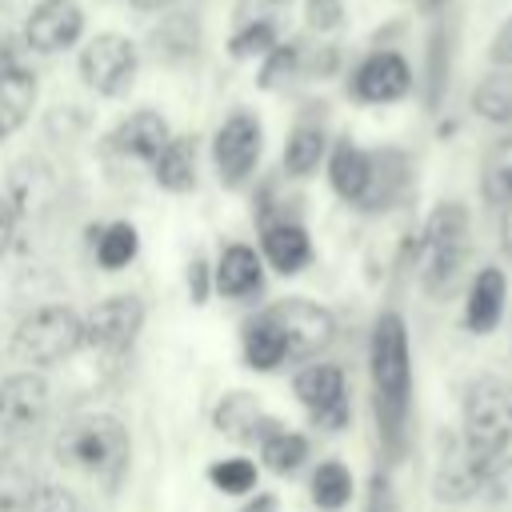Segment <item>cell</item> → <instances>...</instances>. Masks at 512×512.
<instances>
[{"label": "cell", "mask_w": 512, "mask_h": 512, "mask_svg": "<svg viewBox=\"0 0 512 512\" xmlns=\"http://www.w3.org/2000/svg\"><path fill=\"white\" fill-rule=\"evenodd\" d=\"M244 512H276V500H272V496H256Z\"/></svg>", "instance_id": "74e56055"}, {"label": "cell", "mask_w": 512, "mask_h": 512, "mask_svg": "<svg viewBox=\"0 0 512 512\" xmlns=\"http://www.w3.org/2000/svg\"><path fill=\"white\" fill-rule=\"evenodd\" d=\"M80 76L92 92L100 96H120L128 92L132 76H136V44L128 36L116 32H100L96 40H88V48L80 52Z\"/></svg>", "instance_id": "52a82bcc"}, {"label": "cell", "mask_w": 512, "mask_h": 512, "mask_svg": "<svg viewBox=\"0 0 512 512\" xmlns=\"http://www.w3.org/2000/svg\"><path fill=\"white\" fill-rule=\"evenodd\" d=\"M264 256H268V264L276 268V272H284V276H292V272H300L308 260H312V240H308V232L300 228V224H292V220H272V224H264Z\"/></svg>", "instance_id": "ac0fdd59"}, {"label": "cell", "mask_w": 512, "mask_h": 512, "mask_svg": "<svg viewBox=\"0 0 512 512\" xmlns=\"http://www.w3.org/2000/svg\"><path fill=\"white\" fill-rule=\"evenodd\" d=\"M80 28H84V12H80L76 0H40L28 12L24 40L36 52H60V48L76 44Z\"/></svg>", "instance_id": "8fae6325"}, {"label": "cell", "mask_w": 512, "mask_h": 512, "mask_svg": "<svg viewBox=\"0 0 512 512\" xmlns=\"http://www.w3.org/2000/svg\"><path fill=\"white\" fill-rule=\"evenodd\" d=\"M136 8H164V4H172V0H132Z\"/></svg>", "instance_id": "ab89813d"}, {"label": "cell", "mask_w": 512, "mask_h": 512, "mask_svg": "<svg viewBox=\"0 0 512 512\" xmlns=\"http://www.w3.org/2000/svg\"><path fill=\"white\" fill-rule=\"evenodd\" d=\"M208 476H212V484H216L220 492H228V496H240V492H252V488H256V464L244 460V456H228V460L212 464Z\"/></svg>", "instance_id": "f546056e"}, {"label": "cell", "mask_w": 512, "mask_h": 512, "mask_svg": "<svg viewBox=\"0 0 512 512\" xmlns=\"http://www.w3.org/2000/svg\"><path fill=\"white\" fill-rule=\"evenodd\" d=\"M268 56H272L268 68L260 72V84H264V88H272L280 72H292V64H296V48H272Z\"/></svg>", "instance_id": "836d02e7"}, {"label": "cell", "mask_w": 512, "mask_h": 512, "mask_svg": "<svg viewBox=\"0 0 512 512\" xmlns=\"http://www.w3.org/2000/svg\"><path fill=\"white\" fill-rule=\"evenodd\" d=\"M16 512H80L76 496L60 484H36V492L16 508Z\"/></svg>", "instance_id": "1f68e13d"}, {"label": "cell", "mask_w": 512, "mask_h": 512, "mask_svg": "<svg viewBox=\"0 0 512 512\" xmlns=\"http://www.w3.org/2000/svg\"><path fill=\"white\" fill-rule=\"evenodd\" d=\"M36 492V468L20 452H0V512H16Z\"/></svg>", "instance_id": "7402d4cb"}, {"label": "cell", "mask_w": 512, "mask_h": 512, "mask_svg": "<svg viewBox=\"0 0 512 512\" xmlns=\"http://www.w3.org/2000/svg\"><path fill=\"white\" fill-rule=\"evenodd\" d=\"M260 456L272 472H296L308 456V440L300 432H288V428H276L268 440H260Z\"/></svg>", "instance_id": "f1b7e54d"}, {"label": "cell", "mask_w": 512, "mask_h": 512, "mask_svg": "<svg viewBox=\"0 0 512 512\" xmlns=\"http://www.w3.org/2000/svg\"><path fill=\"white\" fill-rule=\"evenodd\" d=\"M244 364L256 368V372H272V368L284 364V344H280V336L272 332V324L264 316H256L244 328Z\"/></svg>", "instance_id": "603a6c76"}, {"label": "cell", "mask_w": 512, "mask_h": 512, "mask_svg": "<svg viewBox=\"0 0 512 512\" xmlns=\"http://www.w3.org/2000/svg\"><path fill=\"white\" fill-rule=\"evenodd\" d=\"M304 16H308V24H312V28L328 32V28H336V24H340L344 8H340V0H308V4H304Z\"/></svg>", "instance_id": "d6a6232c"}, {"label": "cell", "mask_w": 512, "mask_h": 512, "mask_svg": "<svg viewBox=\"0 0 512 512\" xmlns=\"http://www.w3.org/2000/svg\"><path fill=\"white\" fill-rule=\"evenodd\" d=\"M320 156H324V132H320L316 124H300V128L288 136V144H284V168H288V176H308V172H316Z\"/></svg>", "instance_id": "484cf974"}, {"label": "cell", "mask_w": 512, "mask_h": 512, "mask_svg": "<svg viewBox=\"0 0 512 512\" xmlns=\"http://www.w3.org/2000/svg\"><path fill=\"white\" fill-rule=\"evenodd\" d=\"M328 180H332V188L344 200H356L360 204L364 192H368V180H372V156L360 152L352 140H340L332 148V156H328Z\"/></svg>", "instance_id": "d6986e66"}, {"label": "cell", "mask_w": 512, "mask_h": 512, "mask_svg": "<svg viewBox=\"0 0 512 512\" xmlns=\"http://www.w3.org/2000/svg\"><path fill=\"white\" fill-rule=\"evenodd\" d=\"M260 316H264V320L272 324V332L280 336L284 360H308V356L324 352V348L332 344V332H336L332 312L320 308V304H312V300H300V296L276 300V304L264 308Z\"/></svg>", "instance_id": "8992f818"}, {"label": "cell", "mask_w": 512, "mask_h": 512, "mask_svg": "<svg viewBox=\"0 0 512 512\" xmlns=\"http://www.w3.org/2000/svg\"><path fill=\"white\" fill-rule=\"evenodd\" d=\"M464 248H468V212L460 204H440L428 216L424 228V248H420V276L424 288L444 296L464 264Z\"/></svg>", "instance_id": "5b68a950"}, {"label": "cell", "mask_w": 512, "mask_h": 512, "mask_svg": "<svg viewBox=\"0 0 512 512\" xmlns=\"http://www.w3.org/2000/svg\"><path fill=\"white\" fill-rule=\"evenodd\" d=\"M84 344V316L68 304H44L28 312L12 332V356L24 364H60Z\"/></svg>", "instance_id": "277c9868"}, {"label": "cell", "mask_w": 512, "mask_h": 512, "mask_svg": "<svg viewBox=\"0 0 512 512\" xmlns=\"http://www.w3.org/2000/svg\"><path fill=\"white\" fill-rule=\"evenodd\" d=\"M260 144H264L260 120L248 116V112H232V116L220 124L216 140H212V160H216L220 180L232 184V188L244 184L248 172H252L256 160H260Z\"/></svg>", "instance_id": "9c48e42d"}, {"label": "cell", "mask_w": 512, "mask_h": 512, "mask_svg": "<svg viewBox=\"0 0 512 512\" xmlns=\"http://www.w3.org/2000/svg\"><path fill=\"white\" fill-rule=\"evenodd\" d=\"M36 104V76L24 68H0V140H8Z\"/></svg>", "instance_id": "ffe728a7"}, {"label": "cell", "mask_w": 512, "mask_h": 512, "mask_svg": "<svg viewBox=\"0 0 512 512\" xmlns=\"http://www.w3.org/2000/svg\"><path fill=\"white\" fill-rule=\"evenodd\" d=\"M508 440H512V384L484 376L464 396V432L456 444L484 476H492Z\"/></svg>", "instance_id": "3957f363"}, {"label": "cell", "mask_w": 512, "mask_h": 512, "mask_svg": "<svg viewBox=\"0 0 512 512\" xmlns=\"http://www.w3.org/2000/svg\"><path fill=\"white\" fill-rule=\"evenodd\" d=\"M152 172H156V184H164L168 192H188L196 184V140L172 136L164 152L152 160Z\"/></svg>", "instance_id": "44dd1931"}, {"label": "cell", "mask_w": 512, "mask_h": 512, "mask_svg": "<svg viewBox=\"0 0 512 512\" xmlns=\"http://www.w3.org/2000/svg\"><path fill=\"white\" fill-rule=\"evenodd\" d=\"M272 48H276V28H272V20H252V24H244V28L232 36V44H228V52H232L236 60L268 56Z\"/></svg>", "instance_id": "4dcf8cb0"}, {"label": "cell", "mask_w": 512, "mask_h": 512, "mask_svg": "<svg viewBox=\"0 0 512 512\" xmlns=\"http://www.w3.org/2000/svg\"><path fill=\"white\" fill-rule=\"evenodd\" d=\"M144 328L140 296H108L84 316V340L100 352H124Z\"/></svg>", "instance_id": "30bf717a"}, {"label": "cell", "mask_w": 512, "mask_h": 512, "mask_svg": "<svg viewBox=\"0 0 512 512\" xmlns=\"http://www.w3.org/2000/svg\"><path fill=\"white\" fill-rule=\"evenodd\" d=\"M504 208H508V212H504V248L512 252V200H508Z\"/></svg>", "instance_id": "f35d334b"}, {"label": "cell", "mask_w": 512, "mask_h": 512, "mask_svg": "<svg viewBox=\"0 0 512 512\" xmlns=\"http://www.w3.org/2000/svg\"><path fill=\"white\" fill-rule=\"evenodd\" d=\"M480 188H484V200L488 204H508L512 200V136L500 140L488 152L484 172H480Z\"/></svg>", "instance_id": "4316f807"}, {"label": "cell", "mask_w": 512, "mask_h": 512, "mask_svg": "<svg viewBox=\"0 0 512 512\" xmlns=\"http://www.w3.org/2000/svg\"><path fill=\"white\" fill-rule=\"evenodd\" d=\"M56 460L68 472L116 480L128 464V428L112 412H84L60 428Z\"/></svg>", "instance_id": "7a4b0ae2"}, {"label": "cell", "mask_w": 512, "mask_h": 512, "mask_svg": "<svg viewBox=\"0 0 512 512\" xmlns=\"http://www.w3.org/2000/svg\"><path fill=\"white\" fill-rule=\"evenodd\" d=\"M136 248H140L136 228H132V224H124V220H116V224H108V228L100 232L96 260H100L108 272H116V268H128V264L136 260Z\"/></svg>", "instance_id": "83f0119b"}, {"label": "cell", "mask_w": 512, "mask_h": 512, "mask_svg": "<svg viewBox=\"0 0 512 512\" xmlns=\"http://www.w3.org/2000/svg\"><path fill=\"white\" fill-rule=\"evenodd\" d=\"M168 140H172V136H168V124H164V116L152 112V108L132 112V116L112 132V148L124 152V156H136V160H144V164H152V160L164 152Z\"/></svg>", "instance_id": "9a60e30c"}, {"label": "cell", "mask_w": 512, "mask_h": 512, "mask_svg": "<svg viewBox=\"0 0 512 512\" xmlns=\"http://www.w3.org/2000/svg\"><path fill=\"white\" fill-rule=\"evenodd\" d=\"M48 412V384L36 372H16L0 380V432H24Z\"/></svg>", "instance_id": "7c38bea8"}, {"label": "cell", "mask_w": 512, "mask_h": 512, "mask_svg": "<svg viewBox=\"0 0 512 512\" xmlns=\"http://www.w3.org/2000/svg\"><path fill=\"white\" fill-rule=\"evenodd\" d=\"M408 84H412V72L404 64V56L372 52L352 76V96L364 100V104H392L408 92Z\"/></svg>", "instance_id": "4fadbf2b"}, {"label": "cell", "mask_w": 512, "mask_h": 512, "mask_svg": "<svg viewBox=\"0 0 512 512\" xmlns=\"http://www.w3.org/2000/svg\"><path fill=\"white\" fill-rule=\"evenodd\" d=\"M492 60H496L500 68H512V16L504 20V28H500L496 40H492Z\"/></svg>", "instance_id": "e575fe53"}, {"label": "cell", "mask_w": 512, "mask_h": 512, "mask_svg": "<svg viewBox=\"0 0 512 512\" xmlns=\"http://www.w3.org/2000/svg\"><path fill=\"white\" fill-rule=\"evenodd\" d=\"M216 428H220L228 440H244V444L256 440V444H260V440H268L280 424L260 412V400H256L252 392H228V396L216 404Z\"/></svg>", "instance_id": "5bb4252c"}, {"label": "cell", "mask_w": 512, "mask_h": 512, "mask_svg": "<svg viewBox=\"0 0 512 512\" xmlns=\"http://www.w3.org/2000/svg\"><path fill=\"white\" fill-rule=\"evenodd\" d=\"M292 388H296V400L312 412L316 428L336 432V428L348 424V388H344V372L336 364H320L316 360V364L300 368Z\"/></svg>", "instance_id": "ba28073f"}, {"label": "cell", "mask_w": 512, "mask_h": 512, "mask_svg": "<svg viewBox=\"0 0 512 512\" xmlns=\"http://www.w3.org/2000/svg\"><path fill=\"white\" fill-rule=\"evenodd\" d=\"M264 284V268H260V256L248 248V244H228L220 264H216V292L228 296V300H244L252 292H260Z\"/></svg>", "instance_id": "e0dca14e"}, {"label": "cell", "mask_w": 512, "mask_h": 512, "mask_svg": "<svg viewBox=\"0 0 512 512\" xmlns=\"http://www.w3.org/2000/svg\"><path fill=\"white\" fill-rule=\"evenodd\" d=\"M188 292H192L196 304L208 296V264L204 260H192V268H188Z\"/></svg>", "instance_id": "d590c367"}, {"label": "cell", "mask_w": 512, "mask_h": 512, "mask_svg": "<svg viewBox=\"0 0 512 512\" xmlns=\"http://www.w3.org/2000/svg\"><path fill=\"white\" fill-rule=\"evenodd\" d=\"M312 500L324 508V512H336L352 500V472L340 464V460H324L316 472H312Z\"/></svg>", "instance_id": "cb8c5ba5"}, {"label": "cell", "mask_w": 512, "mask_h": 512, "mask_svg": "<svg viewBox=\"0 0 512 512\" xmlns=\"http://www.w3.org/2000/svg\"><path fill=\"white\" fill-rule=\"evenodd\" d=\"M504 300H508V280L500 268H480L472 288H468V304H464V324L468 332H492L504 316Z\"/></svg>", "instance_id": "2e32d148"}, {"label": "cell", "mask_w": 512, "mask_h": 512, "mask_svg": "<svg viewBox=\"0 0 512 512\" xmlns=\"http://www.w3.org/2000/svg\"><path fill=\"white\" fill-rule=\"evenodd\" d=\"M372 388H376V416L388 444L400 440L408 396H412V360H408V328L396 312H384L372 328Z\"/></svg>", "instance_id": "6da1fadb"}, {"label": "cell", "mask_w": 512, "mask_h": 512, "mask_svg": "<svg viewBox=\"0 0 512 512\" xmlns=\"http://www.w3.org/2000/svg\"><path fill=\"white\" fill-rule=\"evenodd\" d=\"M472 108L484 116V120H496V124H508L512 120V72H492L476 84L472 92Z\"/></svg>", "instance_id": "d4e9b609"}, {"label": "cell", "mask_w": 512, "mask_h": 512, "mask_svg": "<svg viewBox=\"0 0 512 512\" xmlns=\"http://www.w3.org/2000/svg\"><path fill=\"white\" fill-rule=\"evenodd\" d=\"M12 232H16V208L8 204V196H0V256L8 252Z\"/></svg>", "instance_id": "8d00e7d4"}]
</instances>
